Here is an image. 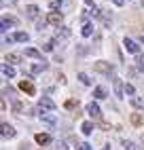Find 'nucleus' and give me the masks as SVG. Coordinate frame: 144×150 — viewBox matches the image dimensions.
<instances>
[{"label": "nucleus", "instance_id": "f257e3e1", "mask_svg": "<svg viewBox=\"0 0 144 150\" xmlns=\"http://www.w3.org/2000/svg\"><path fill=\"white\" fill-rule=\"evenodd\" d=\"M38 106L43 108V110H49V112H53V110L57 108V106H55V102H53L51 97H47V95H43V97L38 99Z\"/></svg>", "mask_w": 144, "mask_h": 150}, {"label": "nucleus", "instance_id": "f03ea898", "mask_svg": "<svg viewBox=\"0 0 144 150\" xmlns=\"http://www.w3.org/2000/svg\"><path fill=\"white\" fill-rule=\"evenodd\" d=\"M93 70H96V72H102V74H115V72H112V66L110 64H106V62H96L93 64Z\"/></svg>", "mask_w": 144, "mask_h": 150}, {"label": "nucleus", "instance_id": "7ed1b4c3", "mask_svg": "<svg viewBox=\"0 0 144 150\" xmlns=\"http://www.w3.org/2000/svg\"><path fill=\"white\" fill-rule=\"evenodd\" d=\"M123 45H125V49H127L129 53H133V55H140V45H138L136 40H131V38H125V42H123Z\"/></svg>", "mask_w": 144, "mask_h": 150}, {"label": "nucleus", "instance_id": "20e7f679", "mask_svg": "<svg viewBox=\"0 0 144 150\" xmlns=\"http://www.w3.org/2000/svg\"><path fill=\"white\" fill-rule=\"evenodd\" d=\"M40 121H43L47 127H51V129H53L55 125H57V121H55V116L53 114H51V112H43V114H40Z\"/></svg>", "mask_w": 144, "mask_h": 150}, {"label": "nucleus", "instance_id": "39448f33", "mask_svg": "<svg viewBox=\"0 0 144 150\" xmlns=\"http://www.w3.org/2000/svg\"><path fill=\"white\" fill-rule=\"evenodd\" d=\"M19 89H21L24 93H28V95H34L36 93V87L30 83V81H21V83H19Z\"/></svg>", "mask_w": 144, "mask_h": 150}, {"label": "nucleus", "instance_id": "423d86ee", "mask_svg": "<svg viewBox=\"0 0 144 150\" xmlns=\"http://www.w3.org/2000/svg\"><path fill=\"white\" fill-rule=\"evenodd\" d=\"M61 19H64V15L57 13V11H51V13L47 15V21H49V23H53V25H59V23H61Z\"/></svg>", "mask_w": 144, "mask_h": 150}, {"label": "nucleus", "instance_id": "0eeeda50", "mask_svg": "<svg viewBox=\"0 0 144 150\" xmlns=\"http://www.w3.org/2000/svg\"><path fill=\"white\" fill-rule=\"evenodd\" d=\"M0 129H2V131H0V133H2V137H9V139H11V137H15V129H13V125H9V123H2V127H0Z\"/></svg>", "mask_w": 144, "mask_h": 150}, {"label": "nucleus", "instance_id": "6e6552de", "mask_svg": "<svg viewBox=\"0 0 144 150\" xmlns=\"http://www.w3.org/2000/svg\"><path fill=\"white\" fill-rule=\"evenodd\" d=\"M87 112H89V116H93V118H100V116H102V112H100V106H98L96 102L87 104Z\"/></svg>", "mask_w": 144, "mask_h": 150}, {"label": "nucleus", "instance_id": "1a4fd4ad", "mask_svg": "<svg viewBox=\"0 0 144 150\" xmlns=\"http://www.w3.org/2000/svg\"><path fill=\"white\" fill-rule=\"evenodd\" d=\"M13 25H17V19L15 17H2V32H6L9 28H13Z\"/></svg>", "mask_w": 144, "mask_h": 150}, {"label": "nucleus", "instance_id": "9d476101", "mask_svg": "<svg viewBox=\"0 0 144 150\" xmlns=\"http://www.w3.org/2000/svg\"><path fill=\"white\" fill-rule=\"evenodd\" d=\"M112 85H115V93L119 95V97H123V93H125V89H123V85H121V81L112 74Z\"/></svg>", "mask_w": 144, "mask_h": 150}, {"label": "nucleus", "instance_id": "9b49d317", "mask_svg": "<svg viewBox=\"0 0 144 150\" xmlns=\"http://www.w3.org/2000/svg\"><path fill=\"white\" fill-rule=\"evenodd\" d=\"M36 144H40V146L51 144V135L49 133H36Z\"/></svg>", "mask_w": 144, "mask_h": 150}, {"label": "nucleus", "instance_id": "f8f14e48", "mask_svg": "<svg viewBox=\"0 0 144 150\" xmlns=\"http://www.w3.org/2000/svg\"><path fill=\"white\" fill-rule=\"evenodd\" d=\"M26 17H30V19H36V17H38V6H36V4H30V6H26Z\"/></svg>", "mask_w": 144, "mask_h": 150}, {"label": "nucleus", "instance_id": "ddd939ff", "mask_svg": "<svg viewBox=\"0 0 144 150\" xmlns=\"http://www.w3.org/2000/svg\"><path fill=\"white\" fill-rule=\"evenodd\" d=\"M26 55L32 57V59H38V62H45L43 55H40V51H36V49H26Z\"/></svg>", "mask_w": 144, "mask_h": 150}, {"label": "nucleus", "instance_id": "4468645a", "mask_svg": "<svg viewBox=\"0 0 144 150\" xmlns=\"http://www.w3.org/2000/svg\"><path fill=\"white\" fill-rule=\"evenodd\" d=\"M2 74H4L6 78H13V76H15V68L9 66V64H2Z\"/></svg>", "mask_w": 144, "mask_h": 150}, {"label": "nucleus", "instance_id": "2eb2a0df", "mask_svg": "<svg viewBox=\"0 0 144 150\" xmlns=\"http://www.w3.org/2000/svg\"><path fill=\"white\" fill-rule=\"evenodd\" d=\"M45 70H47V64L43 62V64H34L32 68H30V72H32V74H40V72H45Z\"/></svg>", "mask_w": 144, "mask_h": 150}, {"label": "nucleus", "instance_id": "dca6fc26", "mask_svg": "<svg viewBox=\"0 0 144 150\" xmlns=\"http://www.w3.org/2000/svg\"><path fill=\"white\" fill-rule=\"evenodd\" d=\"M129 102H131V106H133V108H140V110H144V99H142V97L133 95V97L129 99Z\"/></svg>", "mask_w": 144, "mask_h": 150}, {"label": "nucleus", "instance_id": "f3484780", "mask_svg": "<svg viewBox=\"0 0 144 150\" xmlns=\"http://www.w3.org/2000/svg\"><path fill=\"white\" fill-rule=\"evenodd\" d=\"M81 34H83L85 38H89L91 34H93V23H85V25H83V30H81Z\"/></svg>", "mask_w": 144, "mask_h": 150}, {"label": "nucleus", "instance_id": "a211bd4d", "mask_svg": "<svg viewBox=\"0 0 144 150\" xmlns=\"http://www.w3.org/2000/svg\"><path fill=\"white\" fill-rule=\"evenodd\" d=\"M13 38H15L17 42H28V40H30L28 32H17V34H13Z\"/></svg>", "mask_w": 144, "mask_h": 150}, {"label": "nucleus", "instance_id": "6ab92c4d", "mask_svg": "<svg viewBox=\"0 0 144 150\" xmlns=\"http://www.w3.org/2000/svg\"><path fill=\"white\" fill-rule=\"evenodd\" d=\"M93 97H96V99H104V97H106V89H104V87H96V89H93Z\"/></svg>", "mask_w": 144, "mask_h": 150}, {"label": "nucleus", "instance_id": "aec40b11", "mask_svg": "<svg viewBox=\"0 0 144 150\" xmlns=\"http://www.w3.org/2000/svg\"><path fill=\"white\" fill-rule=\"evenodd\" d=\"M4 62H9V64H21V57L15 55V53H9V55L4 57Z\"/></svg>", "mask_w": 144, "mask_h": 150}, {"label": "nucleus", "instance_id": "412c9836", "mask_svg": "<svg viewBox=\"0 0 144 150\" xmlns=\"http://www.w3.org/2000/svg\"><path fill=\"white\" fill-rule=\"evenodd\" d=\"M81 131H83L85 135H89L91 131H93V123H89V121H85L83 125H81Z\"/></svg>", "mask_w": 144, "mask_h": 150}, {"label": "nucleus", "instance_id": "4be33fe9", "mask_svg": "<svg viewBox=\"0 0 144 150\" xmlns=\"http://www.w3.org/2000/svg\"><path fill=\"white\" fill-rule=\"evenodd\" d=\"M55 36H57V38H68V36H70V30H68V28H57Z\"/></svg>", "mask_w": 144, "mask_h": 150}, {"label": "nucleus", "instance_id": "5701e85b", "mask_svg": "<svg viewBox=\"0 0 144 150\" xmlns=\"http://www.w3.org/2000/svg\"><path fill=\"white\" fill-rule=\"evenodd\" d=\"M136 66H138L140 72H144V55H142V53H140V55H136Z\"/></svg>", "mask_w": 144, "mask_h": 150}, {"label": "nucleus", "instance_id": "b1692460", "mask_svg": "<svg viewBox=\"0 0 144 150\" xmlns=\"http://www.w3.org/2000/svg\"><path fill=\"white\" fill-rule=\"evenodd\" d=\"M78 81L83 83V85H91V78H89L85 72H78Z\"/></svg>", "mask_w": 144, "mask_h": 150}, {"label": "nucleus", "instance_id": "393cba45", "mask_svg": "<svg viewBox=\"0 0 144 150\" xmlns=\"http://www.w3.org/2000/svg\"><path fill=\"white\" fill-rule=\"evenodd\" d=\"M131 123H133V125H142L144 118H142L140 114H131Z\"/></svg>", "mask_w": 144, "mask_h": 150}, {"label": "nucleus", "instance_id": "a878e982", "mask_svg": "<svg viewBox=\"0 0 144 150\" xmlns=\"http://www.w3.org/2000/svg\"><path fill=\"white\" fill-rule=\"evenodd\" d=\"M21 110H24L21 102H13V112H15V114H21Z\"/></svg>", "mask_w": 144, "mask_h": 150}, {"label": "nucleus", "instance_id": "bb28decb", "mask_svg": "<svg viewBox=\"0 0 144 150\" xmlns=\"http://www.w3.org/2000/svg\"><path fill=\"white\" fill-rule=\"evenodd\" d=\"M76 150H93V148H91V144H87V142H81V144H76Z\"/></svg>", "mask_w": 144, "mask_h": 150}, {"label": "nucleus", "instance_id": "cd10ccee", "mask_svg": "<svg viewBox=\"0 0 144 150\" xmlns=\"http://www.w3.org/2000/svg\"><path fill=\"white\" fill-rule=\"evenodd\" d=\"M76 106H78V102H76V99H68V102H66V108H68V110L76 108Z\"/></svg>", "mask_w": 144, "mask_h": 150}, {"label": "nucleus", "instance_id": "c85d7f7f", "mask_svg": "<svg viewBox=\"0 0 144 150\" xmlns=\"http://www.w3.org/2000/svg\"><path fill=\"white\" fill-rule=\"evenodd\" d=\"M123 146H125V150H138V148H136V144H133V142H127V139L123 142Z\"/></svg>", "mask_w": 144, "mask_h": 150}, {"label": "nucleus", "instance_id": "c756f323", "mask_svg": "<svg viewBox=\"0 0 144 150\" xmlns=\"http://www.w3.org/2000/svg\"><path fill=\"white\" fill-rule=\"evenodd\" d=\"M49 6H51V11H57V8L61 6V0H53V2H51Z\"/></svg>", "mask_w": 144, "mask_h": 150}, {"label": "nucleus", "instance_id": "7c9ffc66", "mask_svg": "<svg viewBox=\"0 0 144 150\" xmlns=\"http://www.w3.org/2000/svg\"><path fill=\"white\" fill-rule=\"evenodd\" d=\"M2 93H4V95H9V97H13V95H15V89H11V87H4V89H2Z\"/></svg>", "mask_w": 144, "mask_h": 150}, {"label": "nucleus", "instance_id": "2f4dec72", "mask_svg": "<svg viewBox=\"0 0 144 150\" xmlns=\"http://www.w3.org/2000/svg\"><path fill=\"white\" fill-rule=\"evenodd\" d=\"M125 93L133 97V93H136V89H133V85H125Z\"/></svg>", "mask_w": 144, "mask_h": 150}, {"label": "nucleus", "instance_id": "473e14b6", "mask_svg": "<svg viewBox=\"0 0 144 150\" xmlns=\"http://www.w3.org/2000/svg\"><path fill=\"white\" fill-rule=\"evenodd\" d=\"M53 45L55 42H47V45H43V49H45V51H53Z\"/></svg>", "mask_w": 144, "mask_h": 150}, {"label": "nucleus", "instance_id": "72a5a7b5", "mask_svg": "<svg viewBox=\"0 0 144 150\" xmlns=\"http://www.w3.org/2000/svg\"><path fill=\"white\" fill-rule=\"evenodd\" d=\"M47 23H49V21H38V23H36V28H38V30H45V28H47Z\"/></svg>", "mask_w": 144, "mask_h": 150}, {"label": "nucleus", "instance_id": "f704fd0d", "mask_svg": "<svg viewBox=\"0 0 144 150\" xmlns=\"http://www.w3.org/2000/svg\"><path fill=\"white\" fill-rule=\"evenodd\" d=\"M112 2H115L117 6H123V2H125V0H112Z\"/></svg>", "mask_w": 144, "mask_h": 150}, {"label": "nucleus", "instance_id": "c9c22d12", "mask_svg": "<svg viewBox=\"0 0 144 150\" xmlns=\"http://www.w3.org/2000/svg\"><path fill=\"white\" fill-rule=\"evenodd\" d=\"M57 148H59V150H66V146H64V144H59V146H57Z\"/></svg>", "mask_w": 144, "mask_h": 150}, {"label": "nucleus", "instance_id": "e433bc0d", "mask_svg": "<svg viewBox=\"0 0 144 150\" xmlns=\"http://www.w3.org/2000/svg\"><path fill=\"white\" fill-rule=\"evenodd\" d=\"M85 2H87V4H93V0H85Z\"/></svg>", "mask_w": 144, "mask_h": 150}]
</instances>
